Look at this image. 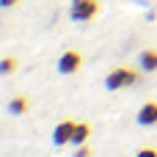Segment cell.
I'll use <instances>...</instances> for the list:
<instances>
[{
  "mask_svg": "<svg viewBox=\"0 0 157 157\" xmlns=\"http://www.w3.org/2000/svg\"><path fill=\"white\" fill-rule=\"evenodd\" d=\"M138 83H141V72H138V69H130V66H116V69L108 72V77H105V88H108V91H119V88L138 86Z\"/></svg>",
  "mask_w": 157,
  "mask_h": 157,
  "instance_id": "6da1fadb",
  "label": "cell"
},
{
  "mask_svg": "<svg viewBox=\"0 0 157 157\" xmlns=\"http://www.w3.org/2000/svg\"><path fill=\"white\" fill-rule=\"evenodd\" d=\"M88 138H91V124L88 121H77L75 135H72V144L75 146H83V144H88Z\"/></svg>",
  "mask_w": 157,
  "mask_h": 157,
  "instance_id": "8992f818",
  "label": "cell"
},
{
  "mask_svg": "<svg viewBox=\"0 0 157 157\" xmlns=\"http://www.w3.org/2000/svg\"><path fill=\"white\" fill-rule=\"evenodd\" d=\"M17 66H19V61H17V58H11V55L0 58V75H3V77H6V75H14V72H17Z\"/></svg>",
  "mask_w": 157,
  "mask_h": 157,
  "instance_id": "9c48e42d",
  "label": "cell"
},
{
  "mask_svg": "<svg viewBox=\"0 0 157 157\" xmlns=\"http://www.w3.org/2000/svg\"><path fill=\"white\" fill-rule=\"evenodd\" d=\"M75 127H77V121H72V119L58 121V124H55V130H52V144H55V146H66V144H72Z\"/></svg>",
  "mask_w": 157,
  "mask_h": 157,
  "instance_id": "277c9868",
  "label": "cell"
},
{
  "mask_svg": "<svg viewBox=\"0 0 157 157\" xmlns=\"http://www.w3.org/2000/svg\"><path fill=\"white\" fill-rule=\"evenodd\" d=\"M80 66H83V55L77 50H66L58 58V72L61 75H75V72H80Z\"/></svg>",
  "mask_w": 157,
  "mask_h": 157,
  "instance_id": "3957f363",
  "label": "cell"
},
{
  "mask_svg": "<svg viewBox=\"0 0 157 157\" xmlns=\"http://www.w3.org/2000/svg\"><path fill=\"white\" fill-rule=\"evenodd\" d=\"M28 110H30L28 97H14V99L8 102V113H14V116H25Z\"/></svg>",
  "mask_w": 157,
  "mask_h": 157,
  "instance_id": "ba28073f",
  "label": "cell"
},
{
  "mask_svg": "<svg viewBox=\"0 0 157 157\" xmlns=\"http://www.w3.org/2000/svg\"><path fill=\"white\" fill-rule=\"evenodd\" d=\"M17 3H19V0H0V6H3V8H14Z\"/></svg>",
  "mask_w": 157,
  "mask_h": 157,
  "instance_id": "7c38bea8",
  "label": "cell"
},
{
  "mask_svg": "<svg viewBox=\"0 0 157 157\" xmlns=\"http://www.w3.org/2000/svg\"><path fill=\"white\" fill-rule=\"evenodd\" d=\"M75 157H91V146H88V144L77 146V149H75Z\"/></svg>",
  "mask_w": 157,
  "mask_h": 157,
  "instance_id": "8fae6325",
  "label": "cell"
},
{
  "mask_svg": "<svg viewBox=\"0 0 157 157\" xmlns=\"http://www.w3.org/2000/svg\"><path fill=\"white\" fill-rule=\"evenodd\" d=\"M138 63L144 72H157V50H144L138 55Z\"/></svg>",
  "mask_w": 157,
  "mask_h": 157,
  "instance_id": "52a82bcc",
  "label": "cell"
},
{
  "mask_svg": "<svg viewBox=\"0 0 157 157\" xmlns=\"http://www.w3.org/2000/svg\"><path fill=\"white\" fill-rule=\"evenodd\" d=\"M97 14H99L97 0H72V6H69V17L75 22H91Z\"/></svg>",
  "mask_w": 157,
  "mask_h": 157,
  "instance_id": "7a4b0ae2",
  "label": "cell"
},
{
  "mask_svg": "<svg viewBox=\"0 0 157 157\" xmlns=\"http://www.w3.org/2000/svg\"><path fill=\"white\" fill-rule=\"evenodd\" d=\"M135 121H138L141 127H155V124H157V102H155V99H149V102L141 105Z\"/></svg>",
  "mask_w": 157,
  "mask_h": 157,
  "instance_id": "5b68a950",
  "label": "cell"
},
{
  "mask_svg": "<svg viewBox=\"0 0 157 157\" xmlns=\"http://www.w3.org/2000/svg\"><path fill=\"white\" fill-rule=\"evenodd\" d=\"M135 157H157V149L155 146H144V149H138Z\"/></svg>",
  "mask_w": 157,
  "mask_h": 157,
  "instance_id": "30bf717a",
  "label": "cell"
}]
</instances>
